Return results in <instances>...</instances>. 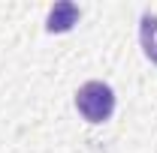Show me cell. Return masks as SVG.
<instances>
[{"label":"cell","instance_id":"3","mask_svg":"<svg viewBox=\"0 0 157 153\" xmlns=\"http://www.w3.org/2000/svg\"><path fill=\"white\" fill-rule=\"evenodd\" d=\"M139 42H142V51L145 57L157 63V15L145 12L139 21Z\"/></svg>","mask_w":157,"mask_h":153},{"label":"cell","instance_id":"2","mask_svg":"<svg viewBox=\"0 0 157 153\" xmlns=\"http://www.w3.org/2000/svg\"><path fill=\"white\" fill-rule=\"evenodd\" d=\"M78 15H82V9H78L73 0H60V3H55L48 9V15H45V30L48 33H67L78 21Z\"/></svg>","mask_w":157,"mask_h":153},{"label":"cell","instance_id":"1","mask_svg":"<svg viewBox=\"0 0 157 153\" xmlns=\"http://www.w3.org/2000/svg\"><path fill=\"white\" fill-rule=\"evenodd\" d=\"M76 108L88 123H103L115 111V90L106 81H85L76 90Z\"/></svg>","mask_w":157,"mask_h":153}]
</instances>
